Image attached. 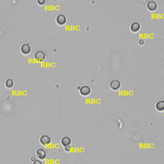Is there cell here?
<instances>
[{"instance_id":"obj_1","label":"cell","mask_w":164,"mask_h":164,"mask_svg":"<svg viewBox=\"0 0 164 164\" xmlns=\"http://www.w3.org/2000/svg\"><path fill=\"white\" fill-rule=\"evenodd\" d=\"M34 57L36 61L39 62H42L45 60L46 58V54L44 51L39 50L34 53Z\"/></svg>"},{"instance_id":"obj_2","label":"cell","mask_w":164,"mask_h":164,"mask_svg":"<svg viewBox=\"0 0 164 164\" xmlns=\"http://www.w3.org/2000/svg\"><path fill=\"white\" fill-rule=\"evenodd\" d=\"M39 141L43 146H47V145L50 144V143L51 142V138L48 135L44 134L40 137Z\"/></svg>"},{"instance_id":"obj_3","label":"cell","mask_w":164,"mask_h":164,"mask_svg":"<svg viewBox=\"0 0 164 164\" xmlns=\"http://www.w3.org/2000/svg\"><path fill=\"white\" fill-rule=\"evenodd\" d=\"M31 46L28 43H25L23 44L21 46V52L24 55H28L31 53Z\"/></svg>"},{"instance_id":"obj_4","label":"cell","mask_w":164,"mask_h":164,"mask_svg":"<svg viewBox=\"0 0 164 164\" xmlns=\"http://www.w3.org/2000/svg\"><path fill=\"white\" fill-rule=\"evenodd\" d=\"M56 22L59 26H64L67 23V18L64 14H59L56 18Z\"/></svg>"},{"instance_id":"obj_5","label":"cell","mask_w":164,"mask_h":164,"mask_svg":"<svg viewBox=\"0 0 164 164\" xmlns=\"http://www.w3.org/2000/svg\"><path fill=\"white\" fill-rule=\"evenodd\" d=\"M36 155L39 160H44L47 156V152L43 148H39L36 151Z\"/></svg>"},{"instance_id":"obj_6","label":"cell","mask_w":164,"mask_h":164,"mask_svg":"<svg viewBox=\"0 0 164 164\" xmlns=\"http://www.w3.org/2000/svg\"><path fill=\"white\" fill-rule=\"evenodd\" d=\"M121 86V83L117 79L112 80L110 83V87L113 90H117L118 89H120Z\"/></svg>"},{"instance_id":"obj_7","label":"cell","mask_w":164,"mask_h":164,"mask_svg":"<svg viewBox=\"0 0 164 164\" xmlns=\"http://www.w3.org/2000/svg\"><path fill=\"white\" fill-rule=\"evenodd\" d=\"M91 92V89L88 85H83L80 87V93L82 96H87Z\"/></svg>"},{"instance_id":"obj_8","label":"cell","mask_w":164,"mask_h":164,"mask_svg":"<svg viewBox=\"0 0 164 164\" xmlns=\"http://www.w3.org/2000/svg\"><path fill=\"white\" fill-rule=\"evenodd\" d=\"M147 8L149 10V11H151V12H153V11H155L158 8V5L157 3L155 2V1H149V2L147 3Z\"/></svg>"},{"instance_id":"obj_9","label":"cell","mask_w":164,"mask_h":164,"mask_svg":"<svg viewBox=\"0 0 164 164\" xmlns=\"http://www.w3.org/2000/svg\"><path fill=\"white\" fill-rule=\"evenodd\" d=\"M71 144V139L68 136H64L61 139V144L63 146L66 147L70 146Z\"/></svg>"},{"instance_id":"obj_10","label":"cell","mask_w":164,"mask_h":164,"mask_svg":"<svg viewBox=\"0 0 164 164\" xmlns=\"http://www.w3.org/2000/svg\"><path fill=\"white\" fill-rule=\"evenodd\" d=\"M131 31L133 32H137L140 29V24L139 22H133L130 26Z\"/></svg>"},{"instance_id":"obj_11","label":"cell","mask_w":164,"mask_h":164,"mask_svg":"<svg viewBox=\"0 0 164 164\" xmlns=\"http://www.w3.org/2000/svg\"><path fill=\"white\" fill-rule=\"evenodd\" d=\"M156 109L159 112H162L164 110V100H160L156 103Z\"/></svg>"},{"instance_id":"obj_12","label":"cell","mask_w":164,"mask_h":164,"mask_svg":"<svg viewBox=\"0 0 164 164\" xmlns=\"http://www.w3.org/2000/svg\"><path fill=\"white\" fill-rule=\"evenodd\" d=\"M5 86H6L7 88L8 89H12L14 85V81L11 78H8L5 81Z\"/></svg>"},{"instance_id":"obj_13","label":"cell","mask_w":164,"mask_h":164,"mask_svg":"<svg viewBox=\"0 0 164 164\" xmlns=\"http://www.w3.org/2000/svg\"><path fill=\"white\" fill-rule=\"evenodd\" d=\"M37 2L39 5L43 6V5H45L46 3V0H37Z\"/></svg>"},{"instance_id":"obj_14","label":"cell","mask_w":164,"mask_h":164,"mask_svg":"<svg viewBox=\"0 0 164 164\" xmlns=\"http://www.w3.org/2000/svg\"><path fill=\"white\" fill-rule=\"evenodd\" d=\"M32 164H42V162H41V160H35L34 162H33Z\"/></svg>"},{"instance_id":"obj_15","label":"cell","mask_w":164,"mask_h":164,"mask_svg":"<svg viewBox=\"0 0 164 164\" xmlns=\"http://www.w3.org/2000/svg\"><path fill=\"white\" fill-rule=\"evenodd\" d=\"M70 149V146L65 147V150L66 151H69Z\"/></svg>"},{"instance_id":"obj_16","label":"cell","mask_w":164,"mask_h":164,"mask_svg":"<svg viewBox=\"0 0 164 164\" xmlns=\"http://www.w3.org/2000/svg\"><path fill=\"white\" fill-rule=\"evenodd\" d=\"M139 43V44H140V45H142V44H143L144 43V42L143 40H140Z\"/></svg>"}]
</instances>
